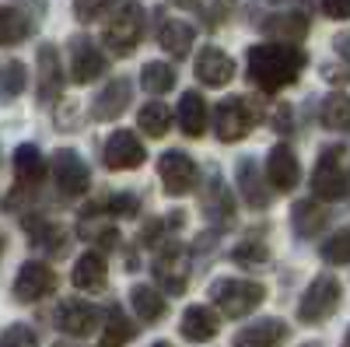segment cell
<instances>
[{"instance_id": "1", "label": "cell", "mask_w": 350, "mask_h": 347, "mask_svg": "<svg viewBox=\"0 0 350 347\" xmlns=\"http://www.w3.org/2000/svg\"><path fill=\"white\" fill-rule=\"evenodd\" d=\"M308 64V56L291 42H262L249 49V81L259 92H280L295 84Z\"/></svg>"}, {"instance_id": "2", "label": "cell", "mask_w": 350, "mask_h": 347, "mask_svg": "<svg viewBox=\"0 0 350 347\" xmlns=\"http://www.w3.org/2000/svg\"><path fill=\"white\" fill-rule=\"evenodd\" d=\"M211 302L217 305L221 316L228 320H242V316L256 312L267 302V287L259 281H242V277H221L211 284Z\"/></svg>"}, {"instance_id": "3", "label": "cell", "mask_w": 350, "mask_h": 347, "mask_svg": "<svg viewBox=\"0 0 350 347\" xmlns=\"http://www.w3.org/2000/svg\"><path fill=\"white\" fill-rule=\"evenodd\" d=\"M350 193V172L343 165V151L329 148L319 155L315 172H312V196L323 200V204H336V200H347Z\"/></svg>"}, {"instance_id": "4", "label": "cell", "mask_w": 350, "mask_h": 347, "mask_svg": "<svg viewBox=\"0 0 350 347\" xmlns=\"http://www.w3.org/2000/svg\"><path fill=\"white\" fill-rule=\"evenodd\" d=\"M340 298H343V287L333 274H319L312 284H308V292L301 295L298 302V320L305 326H315V323H326L329 316L340 309Z\"/></svg>"}, {"instance_id": "5", "label": "cell", "mask_w": 350, "mask_h": 347, "mask_svg": "<svg viewBox=\"0 0 350 347\" xmlns=\"http://www.w3.org/2000/svg\"><path fill=\"white\" fill-rule=\"evenodd\" d=\"M140 39H144V8L140 4L116 8V14L105 25V46L116 56H126L140 46Z\"/></svg>"}, {"instance_id": "6", "label": "cell", "mask_w": 350, "mask_h": 347, "mask_svg": "<svg viewBox=\"0 0 350 347\" xmlns=\"http://www.w3.org/2000/svg\"><path fill=\"white\" fill-rule=\"evenodd\" d=\"M53 183L67 200H77L92 186V168L74 148H60L53 155Z\"/></svg>"}, {"instance_id": "7", "label": "cell", "mask_w": 350, "mask_h": 347, "mask_svg": "<svg viewBox=\"0 0 350 347\" xmlns=\"http://www.w3.org/2000/svg\"><path fill=\"white\" fill-rule=\"evenodd\" d=\"M211 120H214L217 140L231 144V140H242V137L256 127V112L249 109V102H245L242 95H228V99L217 102V109H214Z\"/></svg>"}, {"instance_id": "8", "label": "cell", "mask_w": 350, "mask_h": 347, "mask_svg": "<svg viewBox=\"0 0 350 347\" xmlns=\"http://www.w3.org/2000/svg\"><path fill=\"white\" fill-rule=\"evenodd\" d=\"M154 281L165 287L168 295H183L189 284V256L179 242H165L154 256Z\"/></svg>"}, {"instance_id": "9", "label": "cell", "mask_w": 350, "mask_h": 347, "mask_svg": "<svg viewBox=\"0 0 350 347\" xmlns=\"http://www.w3.org/2000/svg\"><path fill=\"white\" fill-rule=\"evenodd\" d=\"M56 292V270L49 264H42V259H28V264H21L18 277H14V298L32 305V302H42L46 295Z\"/></svg>"}, {"instance_id": "10", "label": "cell", "mask_w": 350, "mask_h": 347, "mask_svg": "<svg viewBox=\"0 0 350 347\" xmlns=\"http://www.w3.org/2000/svg\"><path fill=\"white\" fill-rule=\"evenodd\" d=\"M158 176H161V186L172 196H186L189 190H196L200 168H196V162L186 151H165L158 158Z\"/></svg>"}, {"instance_id": "11", "label": "cell", "mask_w": 350, "mask_h": 347, "mask_svg": "<svg viewBox=\"0 0 350 347\" xmlns=\"http://www.w3.org/2000/svg\"><path fill=\"white\" fill-rule=\"evenodd\" d=\"M56 326L67 337H92L102 326V309L84 298H64L56 305Z\"/></svg>"}, {"instance_id": "12", "label": "cell", "mask_w": 350, "mask_h": 347, "mask_svg": "<svg viewBox=\"0 0 350 347\" xmlns=\"http://www.w3.org/2000/svg\"><path fill=\"white\" fill-rule=\"evenodd\" d=\"M64 92V67H60V49L53 42H42L39 46V56H36V95L42 105L56 102Z\"/></svg>"}, {"instance_id": "13", "label": "cell", "mask_w": 350, "mask_h": 347, "mask_svg": "<svg viewBox=\"0 0 350 347\" xmlns=\"http://www.w3.org/2000/svg\"><path fill=\"white\" fill-rule=\"evenodd\" d=\"M109 70V60H105V53L88 39V36H77L70 42V77L74 84H92L98 81L102 74Z\"/></svg>"}, {"instance_id": "14", "label": "cell", "mask_w": 350, "mask_h": 347, "mask_svg": "<svg viewBox=\"0 0 350 347\" xmlns=\"http://www.w3.org/2000/svg\"><path fill=\"white\" fill-rule=\"evenodd\" d=\"M144 158H148V148L140 144V137L133 130H116L105 144H102V162L109 168H137L144 165Z\"/></svg>"}, {"instance_id": "15", "label": "cell", "mask_w": 350, "mask_h": 347, "mask_svg": "<svg viewBox=\"0 0 350 347\" xmlns=\"http://www.w3.org/2000/svg\"><path fill=\"white\" fill-rule=\"evenodd\" d=\"M235 183H239L242 200H245L252 211H267V207L273 204V190L267 186V176H262V168H259L252 158H239V165H235Z\"/></svg>"}, {"instance_id": "16", "label": "cell", "mask_w": 350, "mask_h": 347, "mask_svg": "<svg viewBox=\"0 0 350 347\" xmlns=\"http://www.w3.org/2000/svg\"><path fill=\"white\" fill-rule=\"evenodd\" d=\"M130 102H133L130 77H112L105 88L95 95V102H92V120L109 123V120H116V116H123L130 109Z\"/></svg>"}, {"instance_id": "17", "label": "cell", "mask_w": 350, "mask_h": 347, "mask_svg": "<svg viewBox=\"0 0 350 347\" xmlns=\"http://www.w3.org/2000/svg\"><path fill=\"white\" fill-rule=\"evenodd\" d=\"M267 179L280 193H291L301 183V162H298V155H295L291 144H277V148L270 151V158H267Z\"/></svg>"}, {"instance_id": "18", "label": "cell", "mask_w": 350, "mask_h": 347, "mask_svg": "<svg viewBox=\"0 0 350 347\" xmlns=\"http://www.w3.org/2000/svg\"><path fill=\"white\" fill-rule=\"evenodd\" d=\"M193 74L200 84H207V88H221V84H228L231 77H235V64H231V56L217 46H203L196 64H193Z\"/></svg>"}, {"instance_id": "19", "label": "cell", "mask_w": 350, "mask_h": 347, "mask_svg": "<svg viewBox=\"0 0 350 347\" xmlns=\"http://www.w3.org/2000/svg\"><path fill=\"white\" fill-rule=\"evenodd\" d=\"M203 214L207 221L221 231L228 224H235V196H231L228 183L221 176H211L207 179V193H203Z\"/></svg>"}, {"instance_id": "20", "label": "cell", "mask_w": 350, "mask_h": 347, "mask_svg": "<svg viewBox=\"0 0 350 347\" xmlns=\"http://www.w3.org/2000/svg\"><path fill=\"white\" fill-rule=\"evenodd\" d=\"M287 337H291V330L284 320H256L235 333L231 347H284Z\"/></svg>"}, {"instance_id": "21", "label": "cell", "mask_w": 350, "mask_h": 347, "mask_svg": "<svg viewBox=\"0 0 350 347\" xmlns=\"http://www.w3.org/2000/svg\"><path fill=\"white\" fill-rule=\"evenodd\" d=\"M70 281H74L77 292H102V287L109 284V264H105V256L98 249H88L74 264Z\"/></svg>"}, {"instance_id": "22", "label": "cell", "mask_w": 350, "mask_h": 347, "mask_svg": "<svg viewBox=\"0 0 350 347\" xmlns=\"http://www.w3.org/2000/svg\"><path fill=\"white\" fill-rule=\"evenodd\" d=\"M221 330V316L211 309V305H189L183 312V323H179V333L193 344H207L214 340Z\"/></svg>"}, {"instance_id": "23", "label": "cell", "mask_w": 350, "mask_h": 347, "mask_svg": "<svg viewBox=\"0 0 350 347\" xmlns=\"http://www.w3.org/2000/svg\"><path fill=\"white\" fill-rule=\"evenodd\" d=\"M25 235H28V242H32L36 249L53 253V256H60V253L67 249V231L56 224V221L42 218V214L25 218Z\"/></svg>"}, {"instance_id": "24", "label": "cell", "mask_w": 350, "mask_h": 347, "mask_svg": "<svg viewBox=\"0 0 350 347\" xmlns=\"http://www.w3.org/2000/svg\"><path fill=\"white\" fill-rule=\"evenodd\" d=\"M193 39H196V28L183 18H165L161 28H158V42L172 60H186L189 49H193Z\"/></svg>"}, {"instance_id": "25", "label": "cell", "mask_w": 350, "mask_h": 347, "mask_svg": "<svg viewBox=\"0 0 350 347\" xmlns=\"http://www.w3.org/2000/svg\"><path fill=\"white\" fill-rule=\"evenodd\" d=\"M291 224H295V235L298 239H312L319 235L326 224H329V207L323 204V200H298L295 211H291Z\"/></svg>"}, {"instance_id": "26", "label": "cell", "mask_w": 350, "mask_h": 347, "mask_svg": "<svg viewBox=\"0 0 350 347\" xmlns=\"http://www.w3.org/2000/svg\"><path fill=\"white\" fill-rule=\"evenodd\" d=\"M14 172H18V186L39 190V183L46 179V158L36 144H18L14 151Z\"/></svg>"}, {"instance_id": "27", "label": "cell", "mask_w": 350, "mask_h": 347, "mask_svg": "<svg viewBox=\"0 0 350 347\" xmlns=\"http://www.w3.org/2000/svg\"><path fill=\"white\" fill-rule=\"evenodd\" d=\"M175 116H179V127H183L186 137H203V130H207V123H211V109H207V102H203L200 92H186L179 99V112Z\"/></svg>"}, {"instance_id": "28", "label": "cell", "mask_w": 350, "mask_h": 347, "mask_svg": "<svg viewBox=\"0 0 350 347\" xmlns=\"http://www.w3.org/2000/svg\"><path fill=\"white\" fill-rule=\"evenodd\" d=\"M130 305H133L137 320L144 326L158 323L161 316H165V295L158 292V287H151V284H133L130 287Z\"/></svg>"}, {"instance_id": "29", "label": "cell", "mask_w": 350, "mask_h": 347, "mask_svg": "<svg viewBox=\"0 0 350 347\" xmlns=\"http://www.w3.org/2000/svg\"><path fill=\"white\" fill-rule=\"evenodd\" d=\"M137 326L130 323V316L120 305H109L105 309V326H102V344L98 347H126L133 340Z\"/></svg>"}, {"instance_id": "30", "label": "cell", "mask_w": 350, "mask_h": 347, "mask_svg": "<svg viewBox=\"0 0 350 347\" xmlns=\"http://www.w3.org/2000/svg\"><path fill=\"white\" fill-rule=\"evenodd\" d=\"M32 32V18L18 8H0V46H18Z\"/></svg>"}, {"instance_id": "31", "label": "cell", "mask_w": 350, "mask_h": 347, "mask_svg": "<svg viewBox=\"0 0 350 347\" xmlns=\"http://www.w3.org/2000/svg\"><path fill=\"white\" fill-rule=\"evenodd\" d=\"M319 120L326 130H350V95L347 92H329L319 109Z\"/></svg>"}, {"instance_id": "32", "label": "cell", "mask_w": 350, "mask_h": 347, "mask_svg": "<svg viewBox=\"0 0 350 347\" xmlns=\"http://www.w3.org/2000/svg\"><path fill=\"white\" fill-rule=\"evenodd\" d=\"M262 32L270 36H280L284 42L287 39H301L308 32V18L301 11H284V14H270L267 21H262Z\"/></svg>"}, {"instance_id": "33", "label": "cell", "mask_w": 350, "mask_h": 347, "mask_svg": "<svg viewBox=\"0 0 350 347\" xmlns=\"http://www.w3.org/2000/svg\"><path fill=\"white\" fill-rule=\"evenodd\" d=\"M28 88V70L21 60H0V102H14Z\"/></svg>"}, {"instance_id": "34", "label": "cell", "mask_w": 350, "mask_h": 347, "mask_svg": "<svg viewBox=\"0 0 350 347\" xmlns=\"http://www.w3.org/2000/svg\"><path fill=\"white\" fill-rule=\"evenodd\" d=\"M140 84H144V92H151V95H165V92L175 88V67L165 64V60L144 64V70H140Z\"/></svg>"}, {"instance_id": "35", "label": "cell", "mask_w": 350, "mask_h": 347, "mask_svg": "<svg viewBox=\"0 0 350 347\" xmlns=\"http://www.w3.org/2000/svg\"><path fill=\"white\" fill-rule=\"evenodd\" d=\"M137 123L148 137H165L168 127H172V109L161 105V102H148L140 112H137Z\"/></svg>"}, {"instance_id": "36", "label": "cell", "mask_w": 350, "mask_h": 347, "mask_svg": "<svg viewBox=\"0 0 350 347\" xmlns=\"http://www.w3.org/2000/svg\"><path fill=\"white\" fill-rule=\"evenodd\" d=\"M319 256H323L326 264H333V267H347L350 264V224L340 228L336 235H329L323 242V249H319Z\"/></svg>"}, {"instance_id": "37", "label": "cell", "mask_w": 350, "mask_h": 347, "mask_svg": "<svg viewBox=\"0 0 350 347\" xmlns=\"http://www.w3.org/2000/svg\"><path fill=\"white\" fill-rule=\"evenodd\" d=\"M81 239H92V242H98L102 249H116V246H120V228L105 224V221H88V218H84Z\"/></svg>"}, {"instance_id": "38", "label": "cell", "mask_w": 350, "mask_h": 347, "mask_svg": "<svg viewBox=\"0 0 350 347\" xmlns=\"http://www.w3.org/2000/svg\"><path fill=\"white\" fill-rule=\"evenodd\" d=\"M231 259H235L239 267H262L270 259V249L262 242H242V246L231 249Z\"/></svg>"}, {"instance_id": "39", "label": "cell", "mask_w": 350, "mask_h": 347, "mask_svg": "<svg viewBox=\"0 0 350 347\" xmlns=\"http://www.w3.org/2000/svg\"><path fill=\"white\" fill-rule=\"evenodd\" d=\"M102 211H109L112 218H137L140 214V200H137V193H112L102 204Z\"/></svg>"}, {"instance_id": "40", "label": "cell", "mask_w": 350, "mask_h": 347, "mask_svg": "<svg viewBox=\"0 0 350 347\" xmlns=\"http://www.w3.org/2000/svg\"><path fill=\"white\" fill-rule=\"evenodd\" d=\"M0 347H39V337H36L32 326L14 323V326H8L4 333H0Z\"/></svg>"}, {"instance_id": "41", "label": "cell", "mask_w": 350, "mask_h": 347, "mask_svg": "<svg viewBox=\"0 0 350 347\" xmlns=\"http://www.w3.org/2000/svg\"><path fill=\"white\" fill-rule=\"evenodd\" d=\"M109 4L112 0H74V14H77V21L92 25V21H98L109 11Z\"/></svg>"}, {"instance_id": "42", "label": "cell", "mask_w": 350, "mask_h": 347, "mask_svg": "<svg viewBox=\"0 0 350 347\" xmlns=\"http://www.w3.org/2000/svg\"><path fill=\"white\" fill-rule=\"evenodd\" d=\"M165 231H168V228H161V221L151 218L148 224L140 228V246H158V242L165 239Z\"/></svg>"}, {"instance_id": "43", "label": "cell", "mask_w": 350, "mask_h": 347, "mask_svg": "<svg viewBox=\"0 0 350 347\" xmlns=\"http://www.w3.org/2000/svg\"><path fill=\"white\" fill-rule=\"evenodd\" d=\"M56 127L60 130H77L81 123H77V102H64V116L56 112Z\"/></svg>"}, {"instance_id": "44", "label": "cell", "mask_w": 350, "mask_h": 347, "mask_svg": "<svg viewBox=\"0 0 350 347\" xmlns=\"http://www.w3.org/2000/svg\"><path fill=\"white\" fill-rule=\"evenodd\" d=\"M323 11L336 21H347L350 18V0H323Z\"/></svg>"}, {"instance_id": "45", "label": "cell", "mask_w": 350, "mask_h": 347, "mask_svg": "<svg viewBox=\"0 0 350 347\" xmlns=\"http://www.w3.org/2000/svg\"><path fill=\"white\" fill-rule=\"evenodd\" d=\"M333 49L340 53V60H347V64H350V32H336Z\"/></svg>"}, {"instance_id": "46", "label": "cell", "mask_w": 350, "mask_h": 347, "mask_svg": "<svg viewBox=\"0 0 350 347\" xmlns=\"http://www.w3.org/2000/svg\"><path fill=\"white\" fill-rule=\"evenodd\" d=\"M273 116H277V120H273V127H277V130H291V105H280Z\"/></svg>"}, {"instance_id": "47", "label": "cell", "mask_w": 350, "mask_h": 347, "mask_svg": "<svg viewBox=\"0 0 350 347\" xmlns=\"http://www.w3.org/2000/svg\"><path fill=\"white\" fill-rule=\"evenodd\" d=\"M172 4H175V8H186V11H200V8H203L200 0H172Z\"/></svg>"}, {"instance_id": "48", "label": "cell", "mask_w": 350, "mask_h": 347, "mask_svg": "<svg viewBox=\"0 0 350 347\" xmlns=\"http://www.w3.org/2000/svg\"><path fill=\"white\" fill-rule=\"evenodd\" d=\"M326 77H329V81H347V77H350V70H336V67H326Z\"/></svg>"}, {"instance_id": "49", "label": "cell", "mask_w": 350, "mask_h": 347, "mask_svg": "<svg viewBox=\"0 0 350 347\" xmlns=\"http://www.w3.org/2000/svg\"><path fill=\"white\" fill-rule=\"evenodd\" d=\"M4 249H8V239H4V231H0V259H4Z\"/></svg>"}, {"instance_id": "50", "label": "cell", "mask_w": 350, "mask_h": 347, "mask_svg": "<svg viewBox=\"0 0 350 347\" xmlns=\"http://www.w3.org/2000/svg\"><path fill=\"white\" fill-rule=\"evenodd\" d=\"M343 347H350V330H347V337H343Z\"/></svg>"}, {"instance_id": "51", "label": "cell", "mask_w": 350, "mask_h": 347, "mask_svg": "<svg viewBox=\"0 0 350 347\" xmlns=\"http://www.w3.org/2000/svg\"><path fill=\"white\" fill-rule=\"evenodd\" d=\"M151 347H172V344H165V340H158V344H151Z\"/></svg>"}, {"instance_id": "52", "label": "cell", "mask_w": 350, "mask_h": 347, "mask_svg": "<svg viewBox=\"0 0 350 347\" xmlns=\"http://www.w3.org/2000/svg\"><path fill=\"white\" fill-rule=\"evenodd\" d=\"M53 347H74V344H64V340H60V344H53Z\"/></svg>"}, {"instance_id": "53", "label": "cell", "mask_w": 350, "mask_h": 347, "mask_svg": "<svg viewBox=\"0 0 350 347\" xmlns=\"http://www.w3.org/2000/svg\"><path fill=\"white\" fill-rule=\"evenodd\" d=\"M308 347H312V344H308Z\"/></svg>"}]
</instances>
